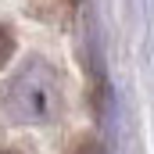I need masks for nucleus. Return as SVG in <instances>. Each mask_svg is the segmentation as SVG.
Segmentation results:
<instances>
[{
	"label": "nucleus",
	"instance_id": "obj_1",
	"mask_svg": "<svg viewBox=\"0 0 154 154\" xmlns=\"http://www.w3.org/2000/svg\"><path fill=\"white\" fill-rule=\"evenodd\" d=\"M4 108L7 115L22 125H47L61 111V79L43 61L29 57L4 90Z\"/></svg>",
	"mask_w": 154,
	"mask_h": 154
},
{
	"label": "nucleus",
	"instance_id": "obj_2",
	"mask_svg": "<svg viewBox=\"0 0 154 154\" xmlns=\"http://www.w3.org/2000/svg\"><path fill=\"white\" fill-rule=\"evenodd\" d=\"M11 54H14V36H11L7 25H0V68L11 61Z\"/></svg>",
	"mask_w": 154,
	"mask_h": 154
},
{
	"label": "nucleus",
	"instance_id": "obj_3",
	"mask_svg": "<svg viewBox=\"0 0 154 154\" xmlns=\"http://www.w3.org/2000/svg\"><path fill=\"white\" fill-rule=\"evenodd\" d=\"M75 154H104V147H100L97 140H86V143H82V147H79Z\"/></svg>",
	"mask_w": 154,
	"mask_h": 154
},
{
	"label": "nucleus",
	"instance_id": "obj_4",
	"mask_svg": "<svg viewBox=\"0 0 154 154\" xmlns=\"http://www.w3.org/2000/svg\"><path fill=\"white\" fill-rule=\"evenodd\" d=\"M0 154H18V151H0Z\"/></svg>",
	"mask_w": 154,
	"mask_h": 154
}]
</instances>
